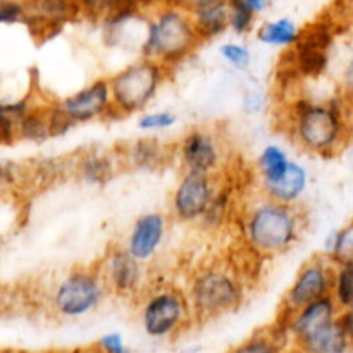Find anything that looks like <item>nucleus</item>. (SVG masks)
<instances>
[{
  "label": "nucleus",
  "mask_w": 353,
  "mask_h": 353,
  "mask_svg": "<svg viewBox=\"0 0 353 353\" xmlns=\"http://www.w3.org/2000/svg\"><path fill=\"white\" fill-rule=\"evenodd\" d=\"M185 295L193 323H205L240 309L245 290L233 269L223 264H209L193 272Z\"/></svg>",
  "instance_id": "obj_4"
},
{
  "label": "nucleus",
  "mask_w": 353,
  "mask_h": 353,
  "mask_svg": "<svg viewBox=\"0 0 353 353\" xmlns=\"http://www.w3.org/2000/svg\"><path fill=\"white\" fill-rule=\"evenodd\" d=\"M334 265V264H333ZM331 299L340 310H352L353 305V262L336 264L333 269Z\"/></svg>",
  "instance_id": "obj_26"
},
{
  "label": "nucleus",
  "mask_w": 353,
  "mask_h": 353,
  "mask_svg": "<svg viewBox=\"0 0 353 353\" xmlns=\"http://www.w3.org/2000/svg\"><path fill=\"white\" fill-rule=\"evenodd\" d=\"M21 181L19 164L12 161H0V190L16 186Z\"/></svg>",
  "instance_id": "obj_34"
},
{
  "label": "nucleus",
  "mask_w": 353,
  "mask_h": 353,
  "mask_svg": "<svg viewBox=\"0 0 353 353\" xmlns=\"http://www.w3.org/2000/svg\"><path fill=\"white\" fill-rule=\"evenodd\" d=\"M79 178L93 186H102L114 178L117 162L105 152H88L76 164Z\"/></svg>",
  "instance_id": "obj_21"
},
{
  "label": "nucleus",
  "mask_w": 353,
  "mask_h": 353,
  "mask_svg": "<svg viewBox=\"0 0 353 353\" xmlns=\"http://www.w3.org/2000/svg\"><path fill=\"white\" fill-rule=\"evenodd\" d=\"M281 353H302V352L296 350L295 347H288V348H285V350H283Z\"/></svg>",
  "instance_id": "obj_37"
},
{
  "label": "nucleus",
  "mask_w": 353,
  "mask_h": 353,
  "mask_svg": "<svg viewBox=\"0 0 353 353\" xmlns=\"http://www.w3.org/2000/svg\"><path fill=\"white\" fill-rule=\"evenodd\" d=\"M97 271L109 293L123 299H138L145 293V265L131 257L121 245L107 250L103 261L97 265Z\"/></svg>",
  "instance_id": "obj_9"
},
{
  "label": "nucleus",
  "mask_w": 353,
  "mask_h": 353,
  "mask_svg": "<svg viewBox=\"0 0 353 353\" xmlns=\"http://www.w3.org/2000/svg\"><path fill=\"white\" fill-rule=\"evenodd\" d=\"M178 157L185 172L216 176L223 168L224 147L214 131L195 128L179 141Z\"/></svg>",
  "instance_id": "obj_12"
},
{
  "label": "nucleus",
  "mask_w": 353,
  "mask_h": 353,
  "mask_svg": "<svg viewBox=\"0 0 353 353\" xmlns=\"http://www.w3.org/2000/svg\"><path fill=\"white\" fill-rule=\"evenodd\" d=\"M124 157L133 169L154 171L168 162L169 152L155 138H138L137 141L130 143L128 150L124 152Z\"/></svg>",
  "instance_id": "obj_20"
},
{
  "label": "nucleus",
  "mask_w": 353,
  "mask_h": 353,
  "mask_svg": "<svg viewBox=\"0 0 353 353\" xmlns=\"http://www.w3.org/2000/svg\"><path fill=\"white\" fill-rule=\"evenodd\" d=\"M168 76V69L143 57L114 72L110 78H107L112 112L116 116L143 112L148 103L155 99Z\"/></svg>",
  "instance_id": "obj_5"
},
{
  "label": "nucleus",
  "mask_w": 353,
  "mask_h": 353,
  "mask_svg": "<svg viewBox=\"0 0 353 353\" xmlns=\"http://www.w3.org/2000/svg\"><path fill=\"white\" fill-rule=\"evenodd\" d=\"M302 28L290 17H278L262 23L257 28V40L269 47L288 48L292 50L300 38Z\"/></svg>",
  "instance_id": "obj_22"
},
{
  "label": "nucleus",
  "mask_w": 353,
  "mask_h": 353,
  "mask_svg": "<svg viewBox=\"0 0 353 353\" xmlns=\"http://www.w3.org/2000/svg\"><path fill=\"white\" fill-rule=\"evenodd\" d=\"M52 138L50 133V107L31 105L24 114L16 130V140L45 141Z\"/></svg>",
  "instance_id": "obj_24"
},
{
  "label": "nucleus",
  "mask_w": 353,
  "mask_h": 353,
  "mask_svg": "<svg viewBox=\"0 0 353 353\" xmlns=\"http://www.w3.org/2000/svg\"><path fill=\"white\" fill-rule=\"evenodd\" d=\"M230 205H231V192L230 188H224V186H219L217 188L216 196H214L212 203H210L209 210L203 216L202 224L207 228H219L221 224L226 221L228 214H230Z\"/></svg>",
  "instance_id": "obj_28"
},
{
  "label": "nucleus",
  "mask_w": 353,
  "mask_h": 353,
  "mask_svg": "<svg viewBox=\"0 0 353 353\" xmlns=\"http://www.w3.org/2000/svg\"><path fill=\"white\" fill-rule=\"evenodd\" d=\"M288 347H292V338L285 321L278 317V321L268 330L255 331L252 336L238 343L228 353H281Z\"/></svg>",
  "instance_id": "obj_19"
},
{
  "label": "nucleus",
  "mask_w": 353,
  "mask_h": 353,
  "mask_svg": "<svg viewBox=\"0 0 353 353\" xmlns=\"http://www.w3.org/2000/svg\"><path fill=\"white\" fill-rule=\"evenodd\" d=\"M165 234H168V217L162 212H145L134 219L123 247L131 257L147 265L159 254Z\"/></svg>",
  "instance_id": "obj_14"
},
{
  "label": "nucleus",
  "mask_w": 353,
  "mask_h": 353,
  "mask_svg": "<svg viewBox=\"0 0 353 353\" xmlns=\"http://www.w3.org/2000/svg\"><path fill=\"white\" fill-rule=\"evenodd\" d=\"M326 252V259L334 265L353 262V228L350 223L327 238Z\"/></svg>",
  "instance_id": "obj_27"
},
{
  "label": "nucleus",
  "mask_w": 353,
  "mask_h": 353,
  "mask_svg": "<svg viewBox=\"0 0 353 353\" xmlns=\"http://www.w3.org/2000/svg\"><path fill=\"white\" fill-rule=\"evenodd\" d=\"M305 226L302 210L283 205L262 195L252 202L241 219L247 247L257 257H278L292 250L300 241Z\"/></svg>",
  "instance_id": "obj_2"
},
{
  "label": "nucleus",
  "mask_w": 353,
  "mask_h": 353,
  "mask_svg": "<svg viewBox=\"0 0 353 353\" xmlns=\"http://www.w3.org/2000/svg\"><path fill=\"white\" fill-rule=\"evenodd\" d=\"M292 162L288 152L281 147V145L269 143L261 150L257 159V172L261 178V186L274 185L278 179L285 176L288 171V165Z\"/></svg>",
  "instance_id": "obj_23"
},
{
  "label": "nucleus",
  "mask_w": 353,
  "mask_h": 353,
  "mask_svg": "<svg viewBox=\"0 0 353 353\" xmlns=\"http://www.w3.org/2000/svg\"><path fill=\"white\" fill-rule=\"evenodd\" d=\"M71 353H103V352H100L99 348H97L95 345H93V347H88V348H79V350H74V352H71Z\"/></svg>",
  "instance_id": "obj_36"
},
{
  "label": "nucleus",
  "mask_w": 353,
  "mask_h": 353,
  "mask_svg": "<svg viewBox=\"0 0 353 353\" xmlns=\"http://www.w3.org/2000/svg\"><path fill=\"white\" fill-rule=\"evenodd\" d=\"M28 17V7L23 2L0 0V24L24 23Z\"/></svg>",
  "instance_id": "obj_32"
},
{
  "label": "nucleus",
  "mask_w": 353,
  "mask_h": 353,
  "mask_svg": "<svg viewBox=\"0 0 353 353\" xmlns=\"http://www.w3.org/2000/svg\"><path fill=\"white\" fill-rule=\"evenodd\" d=\"M230 3V19H228V30L233 31L238 37H245L254 30L257 17L245 7L243 0H231Z\"/></svg>",
  "instance_id": "obj_29"
},
{
  "label": "nucleus",
  "mask_w": 353,
  "mask_h": 353,
  "mask_svg": "<svg viewBox=\"0 0 353 353\" xmlns=\"http://www.w3.org/2000/svg\"><path fill=\"white\" fill-rule=\"evenodd\" d=\"M178 123V116L172 110H154L141 112L138 117V128L141 131H165Z\"/></svg>",
  "instance_id": "obj_31"
},
{
  "label": "nucleus",
  "mask_w": 353,
  "mask_h": 353,
  "mask_svg": "<svg viewBox=\"0 0 353 353\" xmlns=\"http://www.w3.org/2000/svg\"><path fill=\"white\" fill-rule=\"evenodd\" d=\"M350 107L341 99H300L288 109V131L302 150L331 157L350 140Z\"/></svg>",
  "instance_id": "obj_1"
},
{
  "label": "nucleus",
  "mask_w": 353,
  "mask_h": 353,
  "mask_svg": "<svg viewBox=\"0 0 353 353\" xmlns=\"http://www.w3.org/2000/svg\"><path fill=\"white\" fill-rule=\"evenodd\" d=\"M310 176L309 171L303 168L300 162L292 161L288 165V171L285 172L281 179L262 188V195L268 199L274 200V202L283 203V205H295L300 202L303 195H305L307 188H309Z\"/></svg>",
  "instance_id": "obj_17"
},
{
  "label": "nucleus",
  "mask_w": 353,
  "mask_h": 353,
  "mask_svg": "<svg viewBox=\"0 0 353 353\" xmlns=\"http://www.w3.org/2000/svg\"><path fill=\"white\" fill-rule=\"evenodd\" d=\"M334 41L333 24L316 23L300 31L292 48V69L302 78H319L330 65V52Z\"/></svg>",
  "instance_id": "obj_10"
},
{
  "label": "nucleus",
  "mask_w": 353,
  "mask_h": 353,
  "mask_svg": "<svg viewBox=\"0 0 353 353\" xmlns=\"http://www.w3.org/2000/svg\"><path fill=\"white\" fill-rule=\"evenodd\" d=\"M293 347L302 353H352L353 336L345 333L338 321L314 331Z\"/></svg>",
  "instance_id": "obj_18"
},
{
  "label": "nucleus",
  "mask_w": 353,
  "mask_h": 353,
  "mask_svg": "<svg viewBox=\"0 0 353 353\" xmlns=\"http://www.w3.org/2000/svg\"><path fill=\"white\" fill-rule=\"evenodd\" d=\"M340 309L334 303V300L330 296L316 300V302L309 303V305L302 307V309L295 310V312L288 314V316H279L286 324L290 338H292V347L302 338L309 336L314 331L321 330V327L327 326L333 321H336Z\"/></svg>",
  "instance_id": "obj_15"
},
{
  "label": "nucleus",
  "mask_w": 353,
  "mask_h": 353,
  "mask_svg": "<svg viewBox=\"0 0 353 353\" xmlns=\"http://www.w3.org/2000/svg\"><path fill=\"white\" fill-rule=\"evenodd\" d=\"M217 188L216 176L183 172L171 196L172 216L186 224L202 223Z\"/></svg>",
  "instance_id": "obj_11"
},
{
  "label": "nucleus",
  "mask_w": 353,
  "mask_h": 353,
  "mask_svg": "<svg viewBox=\"0 0 353 353\" xmlns=\"http://www.w3.org/2000/svg\"><path fill=\"white\" fill-rule=\"evenodd\" d=\"M107 295L97 268H78L62 276L52 288L50 305L62 319H81L97 312Z\"/></svg>",
  "instance_id": "obj_7"
},
{
  "label": "nucleus",
  "mask_w": 353,
  "mask_h": 353,
  "mask_svg": "<svg viewBox=\"0 0 353 353\" xmlns=\"http://www.w3.org/2000/svg\"><path fill=\"white\" fill-rule=\"evenodd\" d=\"M100 352L103 353H133L131 348L128 347L126 341H124V336L117 331H110V333H105L95 345Z\"/></svg>",
  "instance_id": "obj_33"
},
{
  "label": "nucleus",
  "mask_w": 353,
  "mask_h": 353,
  "mask_svg": "<svg viewBox=\"0 0 353 353\" xmlns=\"http://www.w3.org/2000/svg\"><path fill=\"white\" fill-rule=\"evenodd\" d=\"M140 324L150 340H172L192 327L193 316L183 290L159 286L143 293Z\"/></svg>",
  "instance_id": "obj_6"
},
{
  "label": "nucleus",
  "mask_w": 353,
  "mask_h": 353,
  "mask_svg": "<svg viewBox=\"0 0 353 353\" xmlns=\"http://www.w3.org/2000/svg\"><path fill=\"white\" fill-rule=\"evenodd\" d=\"M243 3L255 17L261 16V14H264L265 10L271 9V6H272L269 0H243Z\"/></svg>",
  "instance_id": "obj_35"
},
{
  "label": "nucleus",
  "mask_w": 353,
  "mask_h": 353,
  "mask_svg": "<svg viewBox=\"0 0 353 353\" xmlns=\"http://www.w3.org/2000/svg\"><path fill=\"white\" fill-rule=\"evenodd\" d=\"M334 265L323 255L309 259L296 272L292 286L283 299L281 314L295 312L316 300L331 295V283H333Z\"/></svg>",
  "instance_id": "obj_8"
},
{
  "label": "nucleus",
  "mask_w": 353,
  "mask_h": 353,
  "mask_svg": "<svg viewBox=\"0 0 353 353\" xmlns=\"http://www.w3.org/2000/svg\"><path fill=\"white\" fill-rule=\"evenodd\" d=\"M219 55L224 62H228L233 68L245 71L252 64V52L247 45L236 43V41H226L219 47Z\"/></svg>",
  "instance_id": "obj_30"
},
{
  "label": "nucleus",
  "mask_w": 353,
  "mask_h": 353,
  "mask_svg": "<svg viewBox=\"0 0 353 353\" xmlns=\"http://www.w3.org/2000/svg\"><path fill=\"white\" fill-rule=\"evenodd\" d=\"M199 33L185 3H162L147 17L141 57L169 71L200 47Z\"/></svg>",
  "instance_id": "obj_3"
},
{
  "label": "nucleus",
  "mask_w": 353,
  "mask_h": 353,
  "mask_svg": "<svg viewBox=\"0 0 353 353\" xmlns=\"http://www.w3.org/2000/svg\"><path fill=\"white\" fill-rule=\"evenodd\" d=\"M55 105L71 128L107 117L112 112L109 81L107 78L95 79Z\"/></svg>",
  "instance_id": "obj_13"
},
{
  "label": "nucleus",
  "mask_w": 353,
  "mask_h": 353,
  "mask_svg": "<svg viewBox=\"0 0 353 353\" xmlns=\"http://www.w3.org/2000/svg\"><path fill=\"white\" fill-rule=\"evenodd\" d=\"M2 250H3V236L2 233H0V254H2Z\"/></svg>",
  "instance_id": "obj_38"
},
{
  "label": "nucleus",
  "mask_w": 353,
  "mask_h": 353,
  "mask_svg": "<svg viewBox=\"0 0 353 353\" xmlns=\"http://www.w3.org/2000/svg\"><path fill=\"white\" fill-rule=\"evenodd\" d=\"M33 103L28 97L17 100H0V145L16 141V130Z\"/></svg>",
  "instance_id": "obj_25"
},
{
  "label": "nucleus",
  "mask_w": 353,
  "mask_h": 353,
  "mask_svg": "<svg viewBox=\"0 0 353 353\" xmlns=\"http://www.w3.org/2000/svg\"><path fill=\"white\" fill-rule=\"evenodd\" d=\"M185 6L202 41L219 37L228 30V19H230V3L228 2L199 0V2L185 3Z\"/></svg>",
  "instance_id": "obj_16"
}]
</instances>
